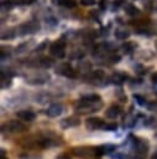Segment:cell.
Segmentation results:
<instances>
[{"label":"cell","instance_id":"obj_31","mask_svg":"<svg viewBox=\"0 0 157 159\" xmlns=\"http://www.w3.org/2000/svg\"><path fill=\"white\" fill-rule=\"evenodd\" d=\"M1 159H7V158L5 157V150H4V149H1Z\"/></svg>","mask_w":157,"mask_h":159},{"label":"cell","instance_id":"obj_13","mask_svg":"<svg viewBox=\"0 0 157 159\" xmlns=\"http://www.w3.org/2000/svg\"><path fill=\"white\" fill-rule=\"evenodd\" d=\"M126 80H127V75L124 73V72H116V73H114V75L111 76V81H112L114 83H117V84L124 83Z\"/></svg>","mask_w":157,"mask_h":159},{"label":"cell","instance_id":"obj_28","mask_svg":"<svg viewBox=\"0 0 157 159\" xmlns=\"http://www.w3.org/2000/svg\"><path fill=\"white\" fill-rule=\"evenodd\" d=\"M151 81H152V83H157V72L152 73V76H151Z\"/></svg>","mask_w":157,"mask_h":159},{"label":"cell","instance_id":"obj_4","mask_svg":"<svg viewBox=\"0 0 157 159\" xmlns=\"http://www.w3.org/2000/svg\"><path fill=\"white\" fill-rule=\"evenodd\" d=\"M73 154L78 158L95 157V147H77L73 148Z\"/></svg>","mask_w":157,"mask_h":159},{"label":"cell","instance_id":"obj_20","mask_svg":"<svg viewBox=\"0 0 157 159\" xmlns=\"http://www.w3.org/2000/svg\"><path fill=\"white\" fill-rule=\"evenodd\" d=\"M104 71H101V70H96V71H93L91 72V78L94 80V81H100V80H103L104 78Z\"/></svg>","mask_w":157,"mask_h":159},{"label":"cell","instance_id":"obj_1","mask_svg":"<svg viewBox=\"0 0 157 159\" xmlns=\"http://www.w3.org/2000/svg\"><path fill=\"white\" fill-rule=\"evenodd\" d=\"M131 138H132V140H130V142H131V144H132V149H134V152L136 153V155H137L138 158H141L142 155L147 154L148 148H150V144H148L147 139L137 138V137H134V135H131Z\"/></svg>","mask_w":157,"mask_h":159},{"label":"cell","instance_id":"obj_6","mask_svg":"<svg viewBox=\"0 0 157 159\" xmlns=\"http://www.w3.org/2000/svg\"><path fill=\"white\" fill-rule=\"evenodd\" d=\"M104 120L100 117H89L85 120V127L89 130H96V129H103L104 127Z\"/></svg>","mask_w":157,"mask_h":159},{"label":"cell","instance_id":"obj_11","mask_svg":"<svg viewBox=\"0 0 157 159\" xmlns=\"http://www.w3.org/2000/svg\"><path fill=\"white\" fill-rule=\"evenodd\" d=\"M16 116H17V118H20L23 122H32L36 118V113L30 109H21L16 113Z\"/></svg>","mask_w":157,"mask_h":159},{"label":"cell","instance_id":"obj_10","mask_svg":"<svg viewBox=\"0 0 157 159\" xmlns=\"http://www.w3.org/2000/svg\"><path fill=\"white\" fill-rule=\"evenodd\" d=\"M63 111H64V107H63L61 103H53V104H51V106L48 107V109H47L46 113H47L48 117L54 118V117L61 116V114L63 113Z\"/></svg>","mask_w":157,"mask_h":159},{"label":"cell","instance_id":"obj_27","mask_svg":"<svg viewBox=\"0 0 157 159\" xmlns=\"http://www.w3.org/2000/svg\"><path fill=\"white\" fill-rule=\"evenodd\" d=\"M106 6H108L106 0H100V1H99V7H100L101 10H105V9H106Z\"/></svg>","mask_w":157,"mask_h":159},{"label":"cell","instance_id":"obj_25","mask_svg":"<svg viewBox=\"0 0 157 159\" xmlns=\"http://www.w3.org/2000/svg\"><path fill=\"white\" fill-rule=\"evenodd\" d=\"M35 0H14V2L15 4H17V5H30V4H32Z\"/></svg>","mask_w":157,"mask_h":159},{"label":"cell","instance_id":"obj_9","mask_svg":"<svg viewBox=\"0 0 157 159\" xmlns=\"http://www.w3.org/2000/svg\"><path fill=\"white\" fill-rule=\"evenodd\" d=\"M80 124V119L75 116H69L64 119L61 120V127L63 129H67V128H72V127H77Z\"/></svg>","mask_w":157,"mask_h":159},{"label":"cell","instance_id":"obj_8","mask_svg":"<svg viewBox=\"0 0 157 159\" xmlns=\"http://www.w3.org/2000/svg\"><path fill=\"white\" fill-rule=\"evenodd\" d=\"M116 145L115 144H103V145H98L95 147V157H101L105 154H110L111 152L116 150Z\"/></svg>","mask_w":157,"mask_h":159},{"label":"cell","instance_id":"obj_22","mask_svg":"<svg viewBox=\"0 0 157 159\" xmlns=\"http://www.w3.org/2000/svg\"><path fill=\"white\" fill-rule=\"evenodd\" d=\"M15 36V31H12V30H6V32H2V35H1V39L2 40H6V39H12Z\"/></svg>","mask_w":157,"mask_h":159},{"label":"cell","instance_id":"obj_33","mask_svg":"<svg viewBox=\"0 0 157 159\" xmlns=\"http://www.w3.org/2000/svg\"><path fill=\"white\" fill-rule=\"evenodd\" d=\"M155 46H156V48H157V41H156V42H155Z\"/></svg>","mask_w":157,"mask_h":159},{"label":"cell","instance_id":"obj_24","mask_svg":"<svg viewBox=\"0 0 157 159\" xmlns=\"http://www.w3.org/2000/svg\"><path fill=\"white\" fill-rule=\"evenodd\" d=\"M120 58H121V57H120L119 55H116V53H112V55L109 56V61L112 62V63H117V62L120 61Z\"/></svg>","mask_w":157,"mask_h":159},{"label":"cell","instance_id":"obj_2","mask_svg":"<svg viewBox=\"0 0 157 159\" xmlns=\"http://www.w3.org/2000/svg\"><path fill=\"white\" fill-rule=\"evenodd\" d=\"M1 130L2 132H7V133H21V132L27 130V127L22 122L12 119V120H9V122L4 123L1 125Z\"/></svg>","mask_w":157,"mask_h":159},{"label":"cell","instance_id":"obj_5","mask_svg":"<svg viewBox=\"0 0 157 159\" xmlns=\"http://www.w3.org/2000/svg\"><path fill=\"white\" fill-rule=\"evenodd\" d=\"M56 72H57L58 75H62V76L68 77V78H75V77H77V72H75V71L72 68V66H70L69 63H67V62L58 65L57 68H56Z\"/></svg>","mask_w":157,"mask_h":159},{"label":"cell","instance_id":"obj_21","mask_svg":"<svg viewBox=\"0 0 157 159\" xmlns=\"http://www.w3.org/2000/svg\"><path fill=\"white\" fill-rule=\"evenodd\" d=\"M103 129L104 130H108V132H115L117 129V124L115 122H108V123L104 124Z\"/></svg>","mask_w":157,"mask_h":159},{"label":"cell","instance_id":"obj_26","mask_svg":"<svg viewBox=\"0 0 157 159\" xmlns=\"http://www.w3.org/2000/svg\"><path fill=\"white\" fill-rule=\"evenodd\" d=\"M79 1H80V4L84 5V6H91V5L95 4V0H79Z\"/></svg>","mask_w":157,"mask_h":159},{"label":"cell","instance_id":"obj_19","mask_svg":"<svg viewBox=\"0 0 157 159\" xmlns=\"http://www.w3.org/2000/svg\"><path fill=\"white\" fill-rule=\"evenodd\" d=\"M58 2L62 6L67 7V9H72V7H74L77 5V1L75 0H58Z\"/></svg>","mask_w":157,"mask_h":159},{"label":"cell","instance_id":"obj_23","mask_svg":"<svg viewBox=\"0 0 157 159\" xmlns=\"http://www.w3.org/2000/svg\"><path fill=\"white\" fill-rule=\"evenodd\" d=\"M134 98L137 101V103H138L140 106H145V104H146L145 98H143L142 96H140V94H136V93H135V94H134Z\"/></svg>","mask_w":157,"mask_h":159},{"label":"cell","instance_id":"obj_3","mask_svg":"<svg viewBox=\"0 0 157 159\" xmlns=\"http://www.w3.org/2000/svg\"><path fill=\"white\" fill-rule=\"evenodd\" d=\"M49 53L57 58H63L66 56V42L63 40H57L49 45Z\"/></svg>","mask_w":157,"mask_h":159},{"label":"cell","instance_id":"obj_7","mask_svg":"<svg viewBox=\"0 0 157 159\" xmlns=\"http://www.w3.org/2000/svg\"><path fill=\"white\" fill-rule=\"evenodd\" d=\"M40 24L37 21H28V22H25L20 26V34L21 35H26V34H35L40 30Z\"/></svg>","mask_w":157,"mask_h":159},{"label":"cell","instance_id":"obj_14","mask_svg":"<svg viewBox=\"0 0 157 159\" xmlns=\"http://www.w3.org/2000/svg\"><path fill=\"white\" fill-rule=\"evenodd\" d=\"M38 65H40L41 67H43V68H49V67L53 65V60H52L51 57H46V56H43V57L40 58Z\"/></svg>","mask_w":157,"mask_h":159},{"label":"cell","instance_id":"obj_17","mask_svg":"<svg viewBox=\"0 0 157 159\" xmlns=\"http://www.w3.org/2000/svg\"><path fill=\"white\" fill-rule=\"evenodd\" d=\"M145 9L152 12H157V1L156 0H148L145 4Z\"/></svg>","mask_w":157,"mask_h":159},{"label":"cell","instance_id":"obj_18","mask_svg":"<svg viewBox=\"0 0 157 159\" xmlns=\"http://www.w3.org/2000/svg\"><path fill=\"white\" fill-rule=\"evenodd\" d=\"M115 36L117 40H126L130 36V32L127 30H116L115 31Z\"/></svg>","mask_w":157,"mask_h":159},{"label":"cell","instance_id":"obj_15","mask_svg":"<svg viewBox=\"0 0 157 159\" xmlns=\"http://www.w3.org/2000/svg\"><path fill=\"white\" fill-rule=\"evenodd\" d=\"M135 48H136V43L132 42V41H126V42L122 45V50H124L125 53H131Z\"/></svg>","mask_w":157,"mask_h":159},{"label":"cell","instance_id":"obj_12","mask_svg":"<svg viewBox=\"0 0 157 159\" xmlns=\"http://www.w3.org/2000/svg\"><path fill=\"white\" fill-rule=\"evenodd\" d=\"M120 113H121V108H120L119 106H116V104L110 106V107L105 111V116H106L108 118H110V119H115L116 117L120 116Z\"/></svg>","mask_w":157,"mask_h":159},{"label":"cell","instance_id":"obj_32","mask_svg":"<svg viewBox=\"0 0 157 159\" xmlns=\"http://www.w3.org/2000/svg\"><path fill=\"white\" fill-rule=\"evenodd\" d=\"M152 159H157V153H156V154H155V155L152 157Z\"/></svg>","mask_w":157,"mask_h":159},{"label":"cell","instance_id":"obj_29","mask_svg":"<svg viewBox=\"0 0 157 159\" xmlns=\"http://www.w3.org/2000/svg\"><path fill=\"white\" fill-rule=\"evenodd\" d=\"M46 46H47V41H45L43 43H41V45H40V46H38V47L36 48V51H40V50H43V48H45Z\"/></svg>","mask_w":157,"mask_h":159},{"label":"cell","instance_id":"obj_30","mask_svg":"<svg viewBox=\"0 0 157 159\" xmlns=\"http://www.w3.org/2000/svg\"><path fill=\"white\" fill-rule=\"evenodd\" d=\"M57 159H69V157H68V155H66V154H61V155H58V157H57Z\"/></svg>","mask_w":157,"mask_h":159},{"label":"cell","instance_id":"obj_16","mask_svg":"<svg viewBox=\"0 0 157 159\" xmlns=\"http://www.w3.org/2000/svg\"><path fill=\"white\" fill-rule=\"evenodd\" d=\"M125 11H126V14L130 15V16H135V15H137V14L140 12L138 9H137L135 5H132V4L126 5V6H125Z\"/></svg>","mask_w":157,"mask_h":159}]
</instances>
